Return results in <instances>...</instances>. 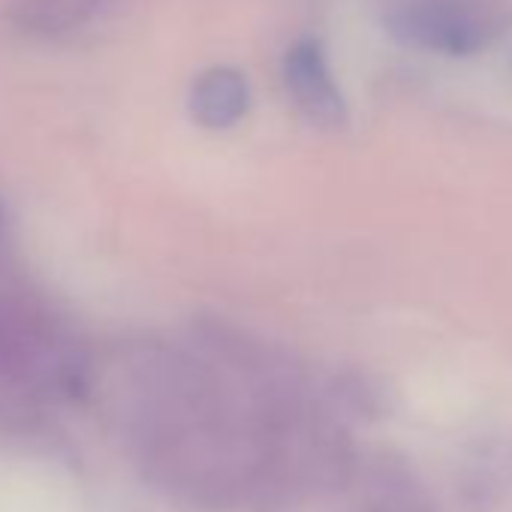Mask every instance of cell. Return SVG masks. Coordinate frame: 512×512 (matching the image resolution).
<instances>
[{
	"mask_svg": "<svg viewBox=\"0 0 512 512\" xmlns=\"http://www.w3.org/2000/svg\"><path fill=\"white\" fill-rule=\"evenodd\" d=\"M386 28L398 43L446 58L476 55L494 37L491 16L473 0H407L389 13Z\"/></svg>",
	"mask_w": 512,
	"mask_h": 512,
	"instance_id": "obj_1",
	"label": "cell"
},
{
	"mask_svg": "<svg viewBox=\"0 0 512 512\" xmlns=\"http://www.w3.org/2000/svg\"><path fill=\"white\" fill-rule=\"evenodd\" d=\"M106 7L109 0H19L10 19L28 37L58 40L94 22Z\"/></svg>",
	"mask_w": 512,
	"mask_h": 512,
	"instance_id": "obj_4",
	"label": "cell"
},
{
	"mask_svg": "<svg viewBox=\"0 0 512 512\" xmlns=\"http://www.w3.org/2000/svg\"><path fill=\"white\" fill-rule=\"evenodd\" d=\"M284 85L299 112L326 130H338L347 121V100L329 70L326 52L317 40H299L284 58Z\"/></svg>",
	"mask_w": 512,
	"mask_h": 512,
	"instance_id": "obj_2",
	"label": "cell"
},
{
	"mask_svg": "<svg viewBox=\"0 0 512 512\" xmlns=\"http://www.w3.org/2000/svg\"><path fill=\"white\" fill-rule=\"evenodd\" d=\"M362 512H434L425 488L404 464H380L371 473Z\"/></svg>",
	"mask_w": 512,
	"mask_h": 512,
	"instance_id": "obj_5",
	"label": "cell"
},
{
	"mask_svg": "<svg viewBox=\"0 0 512 512\" xmlns=\"http://www.w3.org/2000/svg\"><path fill=\"white\" fill-rule=\"evenodd\" d=\"M250 109L247 79L232 67L205 70L190 88V115L208 130L235 127Z\"/></svg>",
	"mask_w": 512,
	"mask_h": 512,
	"instance_id": "obj_3",
	"label": "cell"
}]
</instances>
